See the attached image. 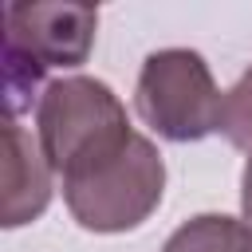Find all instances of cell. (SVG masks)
Here are the masks:
<instances>
[{"instance_id":"obj_1","label":"cell","mask_w":252,"mask_h":252,"mask_svg":"<svg viewBox=\"0 0 252 252\" xmlns=\"http://www.w3.org/2000/svg\"><path fill=\"white\" fill-rule=\"evenodd\" d=\"M35 138L59 181H75L114 161L134 130L126 122V106L118 94L91 75H67L47 83L35 106Z\"/></svg>"},{"instance_id":"obj_2","label":"cell","mask_w":252,"mask_h":252,"mask_svg":"<svg viewBox=\"0 0 252 252\" xmlns=\"http://www.w3.org/2000/svg\"><path fill=\"white\" fill-rule=\"evenodd\" d=\"M220 98L224 94L217 91L205 55L193 47L150 51L134 87V106L142 122L165 142H201L217 134Z\"/></svg>"},{"instance_id":"obj_3","label":"cell","mask_w":252,"mask_h":252,"mask_svg":"<svg viewBox=\"0 0 252 252\" xmlns=\"http://www.w3.org/2000/svg\"><path fill=\"white\" fill-rule=\"evenodd\" d=\"M165 193V161L158 146L142 134L106 165L87 177L63 181V201L79 228L87 232H130L161 205Z\"/></svg>"},{"instance_id":"obj_4","label":"cell","mask_w":252,"mask_h":252,"mask_svg":"<svg viewBox=\"0 0 252 252\" xmlns=\"http://www.w3.org/2000/svg\"><path fill=\"white\" fill-rule=\"evenodd\" d=\"M98 8L94 4H51L16 0L4 4V59L47 75L55 67H83L94 47Z\"/></svg>"},{"instance_id":"obj_5","label":"cell","mask_w":252,"mask_h":252,"mask_svg":"<svg viewBox=\"0 0 252 252\" xmlns=\"http://www.w3.org/2000/svg\"><path fill=\"white\" fill-rule=\"evenodd\" d=\"M51 161L20 118H4V165H0V224L20 228L35 220L51 201Z\"/></svg>"},{"instance_id":"obj_6","label":"cell","mask_w":252,"mask_h":252,"mask_svg":"<svg viewBox=\"0 0 252 252\" xmlns=\"http://www.w3.org/2000/svg\"><path fill=\"white\" fill-rule=\"evenodd\" d=\"M161 252H252V228L224 213H201L185 220Z\"/></svg>"},{"instance_id":"obj_7","label":"cell","mask_w":252,"mask_h":252,"mask_svg":"<svg viewBox=\"0 0 252 252\" xmlns=\"http://www.w3.org/2000/svg\"><path fill=\"white\" fill-rule=\"evenodd\" d=\"M217 134L228 138V146L248 150L252 154V67L236 79L232 91H224L220 98V126Z\"/></svg>"},{"instance_id":"obj_8","label":"cell","mask_w":252,"mask_h":252,"mask_svg":"<svg viewBox=\"0 0 252 252\" xmlns=\"http://www.w3.org/2000/svg\"><path fill=\"white\" fill-rule=\"evenodd\" d=\"M240 209H244V224L252 228V154H248L244 173H240Z\"/></svg>"}]
</instances>
